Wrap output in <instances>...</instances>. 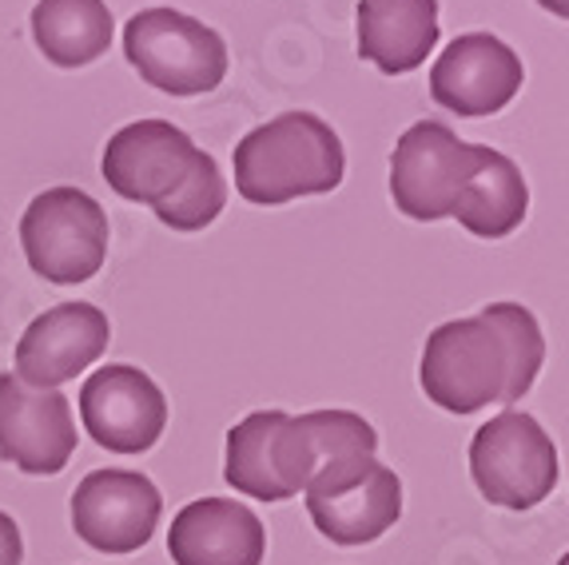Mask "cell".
I'll list each match as a JSON object with an SVG mask.
<instances>
[{
    "mask_svg": "<svg viewBox=\"0 0 569 565\" xmlns=\"http://www.w3.org/2000/svg\"><path fill=\"white\" fill-rule=\"evenodd\" d=\"M77 454L72 406L57 390H37L0 375V458L24 474H60Z\"/></svg>",
    "mask_w": 569,
    "mask_h": 565,
    "instance_id": "cell-12",
    "label": "cell"
},
{
    "mask_svg": "<svg viewBox=\"0 0 569 565\" xmlns=\"http://www.w3.org/2000/svg\"><path fill=\"white\" fill-rule=\"evenodd\" d=\"M163 498L136 470H92L72 494V529L100 554H136L152 542Z\"/></svg>",
    "mask_w": 569,
    "mask_h": 565,
    "instance_id": "cell-9",
    "label": "cell"
},
{
    "mask_svg": "<svg viewBox=\"0 0 569 565\" xmlns=\"http://www.w3.org/2000/svg\"><path fill=\"white\" fill-rule=\"evenodd\" d=\"M546 339L522 303H490L475 319H450L430 330L418 383L450 415H478L490 403H518L533 387Z\"/></svg>",
    "mask_w": 569,
    "mask_h": 565,
    "instance_id": "cell-2",
    "label": "cell"
},
{
    "mask_svg": "<svg viewBox=\"0 0 569 565\" xmlns=\"http://www.w3.org/2000/svg\"><path fill=\"white\" fill-rule=\"evenodd\" d=\"M522 57L493 32H466L430 68V96L455 116H493L522 92Z\"/></svg>",
    "mask_w": 569,
    "mask_h": 565,
    "instance_id": "cell-10",
    "label": "cell"
},
{
    "mask_svg": "<svg viewBox=\"0 0 569 565\" xmlns=\"http://www.w3.org/2000/svg\"><path fill=\"white\" fill-rule=\"evenodd\" d=\"M470 478L486 502L502 509H533L558 486V450L538 418L502 410L478 426L470 443Z\"/></svg>",
    "mask_w": 569,
    "mask_h": 565,
    "instance_id": "cell-7",
    "label": "cell"
},
{
    "mask_svg": "<svg viewBox=\"0 0 569 565\" xmlns=\"http://www.w3.org/2000/svg\"><path fill=\"white\" fill-rule=\"evenodd\" d=\"M438 44V0H362L359 57L387 76L415 72Z\"/></svg>",
    "mask_w": 569,
    "mask_h": 565,
    "instance_id": "cell-15",
    "label": "cell"
},
{
    "mask_svg": "<svg viewBox=\"0 0 569 565\" xmlns=\"http://www.w3.org/2000/svg\"><path fill=\"white\" fill-rule=\"evenodd\" d=\"M120 199L148 204L171 231H203L228 204V179L208 151L168 120H136L108 140L100 160Z\"/></svg>",
    "mask_w": 569,
    "mask_h": 565,
    "instance_id": "cell-3",
    "label": "cell"
},
{
    "mask_svg": "<svg viewBox=\"0 0 569 565\" xmlns=\"http://www.w3.org/2000/svg\"><path fill=\"white\" fill-rule=\"evenodd\" d=\"M541 4H546V9H553L558 17H566V9H569L566 0H541Z\"/></svg>",
    "mask_w": 569,
    "mask_h": 565,
    "instance_id": "cell-20",
    "label": "cell"
},
{
    "mask_svg": "<svg viewBox=\"0 0 569 565\" xmlns=\"http://www.w3.org/2000/svg\"><path fill=\"white\" fill-rule=\"evenodd\" d=\"M20 247L40 279L88 282L108 259V216L88 191L48 188L24 208Z\"/></svg>",
    "mask_w": 569,
    "mask_h": 565,
    "instance_id": "cell-6",
    "label": "cell"
},
{
    "mask_svg": "<svg viewBox=\"0 0 569 565\" xmlns=\"http://www.w3.org/2000/svg\"><path fill=\"white\" fill-rule=\"evenodd\" d=\"M168 554L176 565H259L267 529L243 502L200 498L171 518Z\"/></svg>",
    "mask_w": 569,
    "mask_h": 565,
    "instance_id": "cell-14",
    "label": "cell"
},
{
    "mask_svg": "<svg viewBox=\"0 0 569 565\" xmlns=\"http://www.w3.org/2000/svg\"><path fill=\"white\" fill-rule=\"evenodd\" d=\"M123 57L168 96H203L228 76V44L180 9H143L123 24Z\"/></svg>",
    "mask_w": 569,
    "mask_h": 565,
    "instance_id": "cell-5",
    "label": "cell"
},
{
    "mask_svg": "<svg viewBox=\"0 0 569 565\" xmlns=\"http://www.w3.org/2000/svg\"><path fill=\"white\" fill-rule=\"evenodd\" d=\"M112 323L92 303H60L37 315L17 343V378L37 390H57L108 350Z\"/></svg>",
    "mask_w": 569,
    "mask_h": 565,
    "instance_id": "cell-13",
    "label": "cell"
},
{
    "mask_svg": "<svg viewBox=\"0 0 569 565\" xmlns=\"http://www.w3.org/2000/svg\"><path fill=\"white\" fill-rule=\"evenodd\" d=\"M315 529L331 537L335 546H367L387 534L402 514V482L390 466H375L359 486L335 498H307Z\"/></svg>",
    "mask_w": 569,
    "mask_h": 565,
    "instance_id": "cell-17",
    "label": "cell"
},
{
    "mask_svg": "<svg viewBox=\"0 0 569 565\" xmlns=\"http://www.w3.org/2000/svg\"><path fill=\"white\" fill-rule=\"evenodd\" d=\"M20 557H24V542H20V529L17 522L0 509V565H20Z\"/></svg>",
    "mask_w": 569,
    "mask_h": 565,
    "instance_id": "cell-19",
    "label": "cell"
},
{
    "mask_svg": "<svg viewBox=\"0 0 569 565\" xmlns=\"http://www.w3.org/2000/svg\"><path fill=\"white\" fill-rule=\"evenodd\" d=\"M390 196L418 224L455 216L478 239L510 236L530 211V188L510 156L466 143L438 120H418L399 136L390 156Z\"/></svg>",
    "mask_w": 569,
    "mask_h": 565,
    "instance_id": "cell-1",
    "label": "cell"
},
{
    "mask_svg": "<svg viewBox=\"0 0 569 565\" xmlns=\"http://www.w3.org/2000/svg\"><path fill=\"white\" fill-rule=\"evenodd\" d=\"M307 430H311L315 450V478L307 486V498H335L351 490L379 466V434L355 410H311Z\"/></svg>",
    "mask_w": 569,
    "mask_h": 565,
    "instance_id": "cell-16",
    "label": "cell"
},
{
    "mask_svg": "<svg viewBox=\"0 0 569 565\" xmlns=\"http://www.w3.org/2000/svg\"><path fill=\"white\" fill-rule=\"evenodd\" d=\"M80 418L112 454H143L168 426V398L140 367H100L80 387Z\"/></svg>",
    "mask_w": 569,
    "mask_h": 565,
    "instance_id": "cell-11",
    "label": "cell"
},
{
    "mask_svg": "<svg viewBox=\"0 0 569 565\" xmlns=\"http://www.w3.org/2000/svg\"><path fill=\"white\" fill-rule=\"evenodd\" d=\"M231 490H243L259 502H287L307 490L315 478V450L307 418H291L283 410H256L228 430Z\"/></svg>",
    "mask_w": 569,
    "mask_h": 565,
    "instance_id": "cell-8",
    "label": "cell"
},
{
    "mask_svg": "<svg viewBox=\"0 0 569 565\" xmlns=\"http://www.w3.org/2000/svg\"><path fill=\"white\" fill-rule=\"evenodd\" d=\"M342 171L347 151L339 132L315 112H283L236 143V188L259 208L327 196L342 184Z\"/></svg>",
    "mask_w": 569,
    "mask_h": 565,
    "instance_id": "cell-4",
    "label": "cell"
},
{
    "mask_svg": "<svg viewBox=\"0 0 569 565\" xmlns=\"http://www.w3.org/2000/svg\"><path fill=\"white\" fill-rule=\"evenodd\" d=\"M32 40L57 68L96 65L112 44V12L104 0H37Z\"/></svg>",
    "mask_w": 569,
    "mask_h": 565,
    "instance_id": "cell-18",
    "label": "cell"
}]
</instances>
